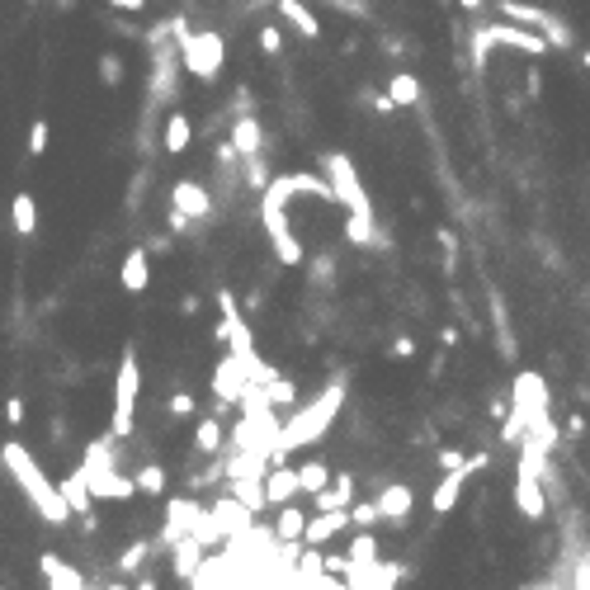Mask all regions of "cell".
I'll return each instance as SVG.
<instances>
[{
    "instance_id": "obj_13",
    "label": "cell",
    "mask_w": 590,
    "mask_h": 590,
    "mask_svg": "<svg viewBox=\"0 0 590 590\" xmlns=\"http://www.w3.org/2000/svg\"><path fill=\"white\" fill-rule=\"evenodd\" d=\"M544 406H548V383L538 378V373H519L515 392H511V411H519L524 420H529L534 411H544Z\"/></svg>"
},
{
    "instance_id": "obj_44",
    "label": "cell",
    "mask_w": 590,
    "mask_h": 590,
    "mask_svg": "<svg viewBox=\"0 0 590 590\" xmlns=\"http://www.w3.org/2000/svg\"><path fill=\"white\" fill-rule=\"evenodd\" d=\"M166 411L185 420V416H194V411H199V402H194L189 392H170V397H166Z\"/></svg>"
},
{
    "instance_id": "obj_45",
    "label": "cell",
    "mask_w": 590,
    "mask_h": 590,
    "mask_svg": "<svg viewBox=\"0 0 590 590\" xmlns=\"http://www.w3.org/2000/svg\"><path fill=\"white\" fill-rule=\"evenodd\" d=\"M435 463H439V472H449V468H463V463H468V453H463V449H439V453H435Z\"/></svg>"
},
{
    "instance_id": "obj_25",
    "label": "cell",
    "mask_w": 590,
    "mask_h": 590,
    "mask_svg": "<svg viewBox=\"0 0 590 590\" xmlns=\"http://www.w3.org/2000/svg\"><path fill=\"white\" fill-rule=\"evenodd\" d=\"M222 445H227V430H222L218 416H204L199 425H194V453L199 458H218Z\"/></svg>"
},
{
    "instance_id": "obj_9",
    "label": "cell",
    "mask_w": 590,
    "mask_h": 590,
    "mask_svg": "<svg viewBox=\"0 0 590 590\" xmlns=\"http://www.w3.org/2000/svg\"><path fill=\"white\" fill-rule=\"evenodd\" d=\"M170 204L179 212H189L194 222H208L212 212H218V204H212V189H204L199 179H175V185H170Z\"/></svg>"
},
{
    "instance_id": "obj_37",
    "label": "cell",
    "mask_w": 590,
    "mask_h": 590,
    "mask_svg": "<svg viewBox=\"0 0 590 590\" xmlns=\"http://www.w3.org/2000/svg\"><path fill=\"white\" fill-rule=\"evenodd\" d=\"M265 397H270L274 406H293V402H298V383H293V378H284V373L274 369V378L265 383Z\"/></svg>"
},
{
    "instance_id": "obj_43",
    "label": "cell",
    "mask_w": 590,
    "mask_h": 590,
    "mask_svg": "<svg viewBox=\"0 0 590 590\" xmlns=\"http://www.w3.org/2000/svg\"><path fill=\"white\" fill-rule=\"evenodd\" d=\"M47 137H53V133H47V119L29 123V156H43L47 152Z\"/></svg>"
},
{
    "instance_id": "obj_5",
    "label": "cell",
    "mask_w": 590,
    "mask_h": 590,
    "mask_svg": "<svg viewBox=\"0 0 590 590\" xmlns=\"http://www.w3.org/2000/svg\"><path fill=\"white\" fill-rule=\"evenodd\" d=\"M321 170L326 179H331V189H336V204L354 212V218H373V199L364 194V179H359L354 170V161L345 152H331V156H321Z\"/></svg>"
},
{
    "instance_id": "obj_20",
    "label": "cell",
    "mask_w": 590,
    "mask_h": 590,
    "mask_svg": "<svg viewBox=\"0 0 590 590\" xmlns=\"http://www.w3.org/2000/svg\"><path fill=\"white\" fill-rule=\"evenodd\" d=\"M119 284H123L128 293H146V284H152V251H146V245H133V251L123 255Z\"/></svg>"
},
{
    "instance_id": "obj_53",
    "label": "cell",
    "mask_w": 590,
    "mask_h": 590,
    "mask_svg": "<svg viewBox=\"0 0 590 590\" xmlns=\"http://www.w3.org/2000/svg\"><path fill=\"white\" fill-rule=\"evenodd\" d=\"M47 439H53V445H67V425H62V420H53V430H47Z\"/></svg>"
},
{
    "instance_id": "obj_55",
    "label": "cell",
    "mask_w": 590,
    "mask_h": 590,
    "mask_svg": "<svg viewBox=\"0 0 590 590\" xmlns=\"http://www.w3.org/2000/svg\"><path fill=\"white\" fill-rule=\"evenodd\" d=\"M567 435H586V416H567Z\"/></svg>"
},
{
    "instance_id": "obj_61",
    "label": "cell",
    "mask_w": 590,
    "mask_h": 590,
    "mask_svg": "<svg viewBox=\"0 0 590 590\" xmlns=\"http://www.w3.org/2000/svg\"><path fill=\"white\" fill-rule=\"evenodd\" d=\"M0 468H5V453H0Z\"/></svg>"
},
{
    "instance_id": "obj_38",
    "label": "cell",
    "mask_w": 590,
    "mask_h": 590,
    "mask_svg": "<svg viewBox=\"0 0 590 590\" xmlns=\"http://www.w3.org/2000/svg\"><path fill=\"white\" fill-rule=\"evenodd\" d=\"M350 519H354V529H373V524H383L378 496H373V501H354V505H350Z\"/></svg>"
},
{
    "instance_id": "obj_7",
    "label": "cell",
    "mask_w": 590,
    "mask_h": 590,
    "mask_svg": "<svg viewBox=\"0 0 590 590\" xmlns=\"http://www.w3.org/2000/svg\"><path fill=\"white\" fill-rule=\"evenodd\" d=\"M491 34H496V47H511V53H524V57H548L553 53L548 38L538 34V29H529V24L496 20V24H491Z\"/></svg>"
},
{
    "instance_id": "obj_17",
    "label": "cell",
    "mask_w": 590,
    "mask_h": 590,
    "mask_svg": "<svg viewBox=\"0 0 590 590\" xmlns=\"http://www.w3.org/2000/svg\"><path fill=\"white\" fill-rule=\"evenodd\" d=\"M378 511H383V524H406L416 511V491L406 482H387L378 491Z\"/></svg>"
},
{
    "instance_id": "obj_14",
    "label": "cell",
    "mask_w": 590,
    "mask_h": 590,
    "mask_svg": "<svg viewBox=\"0 0 590 590\" xmlns=\"http://www.w3.org/2000/svg\"><path fill=\"white\" fill-rule=\"evenodd\" d=\"M204 557H208V544L204 538H194V534H179L175 544H170V571L179 581H189L194 571L204 567Z\"/></svg>"
},
{
    "instance_id": "obj_35",
    "label": "cell",
    "mask_w": 590,
    "mask_h": 590,
    "mask_svg": "<svg viewBox=\"0 0 590 590\" xmlns=\"http://www.w3.org/2000/svg\"><path fill=\"white\" fill-rule=\"evenodd\" d=\"M378 562V534L373 529H359L350 538V567H373Z\"/></svg>"
},
{
    "instance_id": "obj_58",
    "label": "cell",
    "mask_w": 590,
    "mask_h": 590,
    "mask_svg": "<svg viewBox=\"0 0 590 590\" xmlns=\"http://www.w3.org/2000/svg\"><path fill=\"white\" fill-rule=\"evenodd\" d=\"M458 10H468V14H478V10H486V0H458Z\"/></svg>"
},
{
    "instance_id": "obj_30",
    "label": "cell",
    "mask_w": 590,
    "mask_h": 590,
    "mask_svg": "<svg viewBox=\"0 0 590 590\" xmlns=\"http://www.w3.org/2000/svg\"><path fill=\"white\" fill-rule=\"evenodd\" d=\"M10 218H14V232H20V237H34L38 232V204H34V194H14Z\"/></svg>"
},
{
    "instance_id": "obj_28",
    "label": "cell",
    "mask_w": 590,
    "mask_h": 590,
    "mask_svg": "<svg viewBox=\"0 0 590 590\" xmlns=\"http://www.w3.org/2000/svg\"><path fill=\"white\" fill-rule=\"evenodd\" d=\"M496 14L501 20H511V24H529V29H538L544 24V5H529V0H496Z\"/></svg>"
},
{
    "instance_id": "obj_8",
    "label": "cell",
    "mask_w": 590,
    "mask_h": 590,
    "mask_svg": "<svg viewBox=\"0 0 590 590\" xmlns=\"http://www.w3.org/2000/svg\"><path fill=\"white\" fill-rule=\"evenodd\" d=\"M245 383H251V378H245V364H241L232 350H227L218 364H212V397H218V406H237L241 392H245Z\"/></svg>"
},
{
    "instance_id": "obj_21",
    "label": "cell",
    "mask_w": 590,
    "mask_h": 590,
    "mask_svg": "<svg viewBox=\"0 0 590 590\" xmlns=\"http://www.w3.org/2000/svg\"><path fill=\"white\" fill-rule=\"evenodd\" d=\"M463 486H468V468H449L445 478L435 482V491H430V511L435 515H449L458 501H463Z\"/></svg>"
},
{
    "instance_id": "obj_33",
    "label": "cell",
    "mask_w": 590,
    "mask_h": 590,
    "mask_svg": "<svg viewBox=\"0 0 590 590\" xmlns=\"http://www.w3.org/2000/svg\"><path fill=\"white\" fill-rule=\"evenodd\" d=\"M152 553H156V538H137V544H128L119 553V571H128V577H137V571L152 562Z\"/></svg>"
},
{
    "instance_id": "obj_10",
    "label": "cell",
    "mask_w": 590,
    "mask_h": 590,
    "mask_svg": "<svg viewBox=\"0 0 590 590\" xmlns=\"http://www.w3.org/2000/svg\"><path fill=\"white\" fill-rule=\"evenodd\" d=\"M486 312H491V326H496V350H501L505 364H511V359L519 354V345H515V331H511V307H505V293L496 284H486Z\"/></svg>"
},
{
    "instance_id": "obj_40",
    "label": "cell",
    "mask_w": 590,
    "mask_h": 590,
    "mask_svg": "<svg viewBox=\"0 0 590 590\" xmlns=\"http://www.w3.org/2000/svg\"><path fill=\"white\" fill-rule=\"evenodd\" d=\"M435 241H439V251H445V274H458V237H453V227H435Z\"/></svg>"
},
{
    "instance_id": "obj_23",
    "label": "cell",
    "mask_w": 590,
    "mask_h": 590,
    "mask_svg": "<svg viewBox=\"0 0 590 590\" xmlns=\"http://www.w3.org/2000/svg\"><path fill=\"white\" fill-rule=\"evenodd\" d=\"M312 501H317V511H345V505H354V472H336Z\"/></svg>"
},
{
    "instance_id": "obj_57",
    "label": "cell",
    "mask_w": 590,
    "mask_h": 590,
    "mask_svg": "<svg viewBox=\"0 0 590 590\" xmlns=\"http://www.w3.org/2000/svg\"><path fill=\"white\" fill-rule=\"evenodd\" d=\"M524 90H529V95H538V90H544V80H538V71H529V76H524Z\"/></svg>"
},
{
    "instance_id": "obj_36",
    "label": "cell",
    "mask_w": 590,
    "mask_h": 590,
    "mask_svg": "<svg viewBox=\"0 0 590 590\" xmlns=\"http://www.w3.org/2000/svg\"><path fill=\"white\" fill-rule=\"evenodd\" d=\"M133 482H137V496H166L170 478H166V468H161V463H142Z\"/></svg>"
},
{
    "instance_id": "obj_52",
    "label": "cell",
    "mask_w": 590,
    "mask_h": 590,
    "mask_svg": "<svg viewBox=\"0 0 590 590\" xmlns=\"http://www.w3.org/2000/svg\"><path fill=\"white\" fill-rule=\"evenodd\" d=\"M175 312H179V317H194V312H199V293H185V298H179V307H175Z\"/></svg>"
},
{
    "instance_id": "obj_60",
    "label": "cell",
    "mask_w": 590,
    "mask_h": 590,
    "mask_svg": "<svg viewBox=\"0 0 590 590\" xmlns=\"http://www.w3.org/2000/svg\"><path fill=\"white\" fill-rule=\"evenodd\" d=\"M57 5H62V10H76V0H57Z\"/></svg>"
},
{
    "instance_id": "obj_26",
    "label": "cell",
    "mask_w": 590,
    "mask_h": 590,
    "mask_svg": "<svg viewBox=\"0 0 590 590\" xmlns=\"http://www.w3.org/2000/svg\"><path fill=\"white\" fill-rule=\"evenodd\" d=\"M538 34L548 38L553 53H577V29H571L562 14H553V10H548V14H544V24H538Z\"/></svg>"
},
{
    "instance_id": "obj_49",
    "label": "cell",
    "mask_w": 590,
    "mask_h": 590,
    "mask_svg": "<svg viewBox=\"0 0 590 590\" xmlns=\"http://www.w3.org/2000/svg\"><path fill=\"white\" fill-rule=\"evenodd\" d=\"M5 425H24V402H20V397L5 402Z\"/></svg>"
},
{
    "instance_id": "obj_31",
    "label": "cell",
    "mask_w": 590,
    "mask_h": 590,
    "mask_svg": "<svg viewBox=\"0 0 590 590\" xmlns=\"http://www.w3.org/2000/svg\"><path fill=\"white\" fill-rule=\"evenodd\" d=\"M270 161H265V152H251V156H241V185L251 189V194H260L270 185Z\"/></svg>"
},
{
    "instance_id": "obj_59",
    "label": "cell",
    "mask_w": 590,
    "mask_h": 590,
    "mask_svg": "<svg viewBox=\"0 0 590 590\" xmlns=\"http://www.w3.org/2000/svg\"><path fill=\"white\" fill-rule=\"evenodd\" d=\"M581 67H586V71H590V47H586V53H581Z\"/></svg>"
},
{
    "instance_id": "obj_3",
    "label": "cell",
    "mask_w": 590,
    "mask_h": 590,
    "mask_svg": "<svg viewBox=\"0 0 590 590\" xmlns=\"http://www.w3.org/2000/svg\"><path fill=\"white\" fill-rule=\"evenodd\" d=\"M137 397H142V364H137V345H123L119 378H113V416H109V435L128 439V435L137 430Z\"/></svg>"
},
{
    "instance_id": "obj_15",
    "label": "cell",
    "mask_w": 590,
    "mask_h": 590,
    "mask_svg": "<svg viewBox=\"0 0 590 590\" xmlns=\"http://www.w3.org/2000/svg\"><path fill=\"white\" fill-rule=\"evenodd\" d=\"M350 524H354V519H350V505H345V511H317L312 519H307V529H303V544L326 548L336 534H345Z\"/></svg>"
},
{
    "instance_id": "obj_34",
    "label": "cell",
    "mask_w": 590,
    "mask_h": 590,
    "mask_svg": "<svg viewBox=\"0 0 590 590\" xmlns=\"http://www.w3.org/2000/svg\"><path fill=\"white\" fill-rule=\"evenodd\" d=\"M298 482H303V496H317V491L331 482V468H326V458H303Z\"/></svg>"
},
{
    "instance_id": "obj_24",
    "label": "cell",
    "mask_w": 590,
    "mask_h": 590,
    "mask_svg": "<svg viewBox=\"0 0 590 590\" xmlns=\"http://www.w3.org/2000/svg\"><path fill=\"white\" fill-rule=\"evenodd\" d=\"M274 5H278V14H284V20L298 29L307 43H317V38H321V20L312 14V5H307V0H274Z\"/></svg>"
},
{
    "instance_id": "obj_56",
    "label": "cell",
    "mask_w": 590,
    "mask_h": 590,
    "mask_svg": "<svg viewBox=\"0 0 590 590\" xmlns=\"http://www.w3.org/2000/svg\"><path fill=\"white\" fill-rule=\"evenodd\" d=\"M439 340H445V350H453V345H458V326H445V331H439Z\"/></svg>"
},
{
    "instance_id": "obj_4",
    "label": "cell",
    "mask_w": 590,
    "mask_h": 590,
    "mask_svg": "<svg viewBox=\"0 0 590 590\" xmlns=\"http://www.w3.org/2000/svg\"><path fill=\"white\" fill-rule=\"evenodd\" d=\"M179 67H185L194 80L212 86L227 67V38L218 34V29H204V34H189L185 29V38H179Z\"/></svg>"
},
{
    "instance_id": "obj_39",
    "label": "cell",
    "mask_w": 590,
    "mask_h": 590,
    "mask_svg": "<svg viewBox=\"0 0 590 590\" xmlns=\"http://www.w3.org/2000/svg\"><path fill=\"white\" fill-rule=\"evenodd\" d=\"M123 76H128V67H123V57L119 53H100V80L109 90H119L123 86Z\"/></svg>"
},
{
    "instance_id": "obj_19",
    "label": "cell",
    "mask_w": 590,
    "mask_h": 590,
    "mask_svg": "<svg viewBox=\"0 0 590 590\" xmlns=\"http://www.w3.org/2000/svg\"><path fill=\"white\" fill-rule=\"evenodd\" d=\"M189 142H194V123H189V113L170 109L166 119H161V152H166V156H185V152H189Z\"/></svg>"
},
{
    "instance_id": "obj_29",
    "label": "cell",
    "mask_w": 590,
    "mask_h": 590,
    "mask_svg": "<svg viewBox=\"0 0 590 590\" xmlns=\"http://www.w3.org/2000/svg\"><path fill=\"white\" fill-rule=\"evenodd\" d=\"M491 53H496V34H491V24L472 29V34H468V57H472V71H486V67H491Z\"/></svg>"
},
{
    "instance_id": "obj_54",
    "label": "cell",
    "mask_w": 590,
    "mask_h": 590,
    "mask_svg": "<svg viewBox=\"0 0 590 590\" xmlns=\"http://www.w3.org/2000/svg\"><path fill=\"white\" fill-rule=\"evenodd\" d=\"M146 251H152V255H161V251H170V237H152V241H146Z\"/></svg>"
},
{
    "instance_id": "obj_16",
    "label": "cell",
    "mask_w": 590,
    "mask_h": 590,
    "mask_svg": "<svg viewBox=\"0 0 590 590\" xmlns=\"http://www.w3.org/2000/svg\"><path fill=\"white\" fill-rule=\"evenodd\" d=\"M38 571H43V581L57 586V590H86L90 586L86 571H76L67 557H57V553H38Z\"/></svg>"
},
{
    "instance_id": "obj_18",
    "label": "cell",
    "mask_w": 590,
    "mask_h": 590,
    "mask_svg": "<svg viewBox=\"0 0 590 590\" xmlns=\"http://www.w3.org/2000/svg\"><path fill=\"white\" fill-rule=\"evenodd\" d=\"M265 496H270V505H288V501H298V496H303L298 468H288V463H270V472H265Z\"/></svg>"
},
{
    "instance_id": "obj_11",
    "label": "cell",
    "mask_w": 590,
    "mask_h": 590,
    "mask_svg": "<svg viewBox=\"0 0 590 590\" xmlns=\"http://www.w3.org/2000/svg\"><path fill=\"white\" fill-rule=\"evenodd\" d=\"M62 501L71 505V515H80V524H86V534H95V496H90V482H86V472L71 468L67 472V482H62Z\"/></svg>"
},
{
    "instance_id": "obj_47",
    "label": "cell",
    "mask_w": 590,
    "mask_h": 590,
    "mask_svg": "<svg viewBox=\"0 0 590 590\" xmlns=\"http://www.w3.org/2000/svg\"><path fill=\"white\" fill-rule=\"evenodd\" d=\"M571 586H590V548L571 562Z\"/></svg>"
},
{
    "instance_id": "obj_41",
    "label": "cell",
    "mask_w": 590,
    "mask_h": 590,
    "mask_svg": "<svg viewBox=\"0 0 590 590\" xmlns=\"http://www.w3.org/2000/svg\"><path fill=\"white\" fill-rule=\"evenodd\" d=\"M321 5L350 14V20H373V5H369V0H321Z\"/></svg>"
},
{
    "instance_id": "obj_42",
    "label": "cell",
    "mask_w": 590,
    "mask_h": 590,
    "mask_svg": "<svg viewBox=\"0 0 590 590\" xmlns=\"http://www.w3.org/2000/svg\"><path fill=\"white\" fill-rule=\"evenodd\" d=\"M255 47H260L265 57H278V53H284V34H278L274 24H265V29L255 34Z\"/></svg>"
},
{
    "instance_id": "obj_51",
    "label": "cell",
    "mask_w": 590,
    "mask_h": 590,
    "mask_svg": "<svg viewBox=\"0 0 590 590\" xmlns=\"http://www.w3.org/2000/svg\"><path fill=\"white\" fill-rule=\"evenodd\" d=\"M383 53H387V57H406V53H411V43H402V38H383Z\"/></svg>"
},
{
    "instance_id": "obj_12",
    "label": "cell",
    "mask_w": 590,
    "mask_h": 590,
    "mask_svg": "<svg viewBox=\"0 0 590 590\" xmlns=\"http://www.w3.org/2000/svg\"><path fill=\"white\" fill-rule=\"evenodd\" d=\"M80 472H86V468H80ZM86 482H90V496H95V501H128V496H137V482L123 478L119 468L86 472Z\"/></svg>"
},
{
    "instance_id": "obj_27",
    "label": "cell",
    "mask_w": 590,
    "mask_h": 590,
    "mask_svg": "<svg viewBox=\"0 0 590 590\" xmlns=\"http://www.w3.org/2000/svg\"><path fill=\"white\" fill-rule=\"evenodd\" d=\"M387 95L397 100V109H416V104H420V76H411V71H392V76H387Z\"/></svg>"
},
{
    "instance_id": "obj_1",
    "label": "cell",
    "mask_w": 590,
    "mask_h": 590,
    "mask_svg": "<svg viewBox=\"0 0 590 590\" xmlns=\"http://www.w3.org/2000/svg\"><path fill=\"white\" fill-rule=\"evenodd\" d=\"M350 397V383L345 378H331L321 392L307 406H298L284 425H278V445H274V463H284L288 453H298L307 445H317V439H326V430L340 420V406H345Z\"/></svg>"
},
{
    "instance_id": "obj_48",
    "label": "cell",
    "mask_w": 590,
    "mask_h": 590,
    "mask_svg": "<svg viewBox=\"0 0 590 590\" xmlns=\"http://www.w3.org/2000/svg\"><path fill=\"white\" fill-rule=\"evenodd\" d=\"M463 468H468V478H478V472L491 468V453H482V449H478V453H468V463H463Z\"/></svg>"
},
{
    "instance_id": "obj_50",
    "label": "cell",
    "mask_w": 590,
    "mask_h": 590,
    "mask_svg": "<svg viewBox=\"0 0 590 590\" xmlns=\"http://www.w3.org/2000/svg\"><path fill=\"white\" fill-rule=\"evenodd\" d=\"M109 10H119V14H142L146 0H109Z\"/></svg>"
},
{
    "instance_id": "obj_22",
    "label": "cell",
    "mask_w": 590,
    "mask_h": 590,
    "mask_svg": "<svg viewBox=\"0 0 590 590\" xmlns=\"http://www.w3.org/2000/svg\"><path fill=\"white\" fill-rule=\"evenodd\" d=\"M232 146H237L241 156H251V152H265V123H260L251 109H245V113H237V119H232Z\"/></svg>"
},
{
    "instance_id": "obj_6",
    "label": "cell",
    "mask_w": 590,
    "mask_h": 590,
    "mask_svg": "<svg viewBox=\"0 0 590 590\" xmlns=\"http://www.w3.org/2000/svg\"><path fill=\"white\" fill-rule=\"evenodd\" d=\"M515 511L529 519V524H538L548 515V491H544V478H538V468L529 463V458H515Z\"/></svg>"
},
{
    "instance_id": "obj_2",
    "label": "cell",
    "mask_w": 590,
    "mask_h": 590,
    "mask_svg": "<svg viewBox=\"0 0 590 590\" xmlns=\"http://www.w3.org/2000/svg\"><path fill=\"white\" fill-rule=\"evenodd\" d=\"M0 453H5V472L14 478V486H20L24 496H29V505H34V511H38L47 524H57V529H62V524L71 519V505L62 501V486L47 482V472L38 468V458L29 453L24 445H5Z\"/></svg>"
},
{
    "instance_id": "obj_32",
    "label": "cell",
    "mask_w": 590,
    "mask_h": 590,
    "mask_svg": "<svg viewBox=\"0 0 590 590\" xmlns=\"http://www.w3.org/2000/svg\"><path fill=\"white\" fill-rule=\"evenodd\" d=\"M307 529V511L298 501H288V505H278V519H274V534L278 538H303Z\"/></svg>"
},
{
    "instance_id": "obj_46",
    "label": "cell",
    "mask_w": 590,
    "mask_h": 590,
    "mask_svg": "<svg viewBox=\"0 0 590 590\" xmlns=\"http://www.w3.org/2000/svg\"><path fill=\"white\" fill-rule=\"evenodd\" d=\"M387 359H416V340H411V336H397V340L387 345Z\"/></svg>"
}]
</instances>
